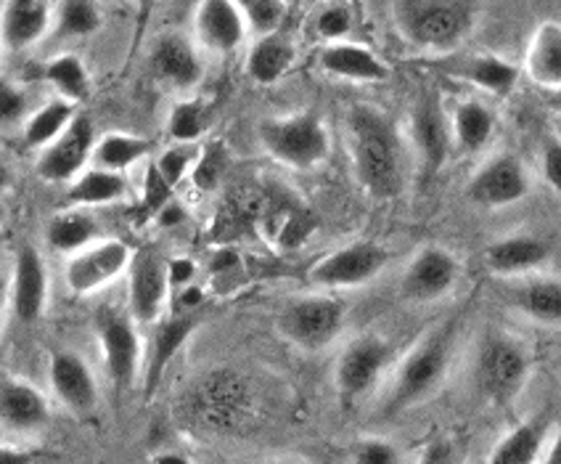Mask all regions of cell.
Here are the masks:
<instances>
[{
  "label": "cell",
  "mask_w": 561,
  "mask_h": 464,
  "mask_svg": "<svg viewBox=\"0 0 561 464\" xmlns=\"http://www.w3.org/2000/svg\"><path fill=\"white\" fill-rule=\"evenodd\" d=\"M347 149L363 192L374 200H394L405 189V146L398 125L376 106L358 104L347 112Z\"/></svg>",
  "instance_id": "cell-1"
},
{
  "label": "cell",
  "mask_w": 561,
  "mask_h": 464,
  "mask_svg": "<svg viewBox=\"0 0 561 464\" xmlns=\"http://www.w3.org/2000/svg\"><path fill=\"white\" fill-rule=\"evenodd\" d=\"M477 9L469 0H398L392 22L408 46L426 54H450L474 27Z\"/></svg>",
  "instance_id": "cell-2"
},
{
  "label": "cell",
  "mask_w": 561,
  "mask_h": 464,
  "mask_svg": "<svg viewBox=\"0 0 561 464\" xmlns=\"http://www.w3.org/2000/svg\"><path fill=\"white\" fill-rule=\"evenodd\" d=\"M458 321H445L435 332H430L424 340L413 348L411 353L400 361L398 372L392 377L390 396H387V415H400V411L413 409L424 404L432 393L443 385L448 374L453 348H456Z\"/></svg>",
  "instance_id": "cell-3"
},
{
  "label": "cell",
  "mask_w": 561,
  "mask_h": 464,
  "mask_svg": "<svg viewBox=\"0 0 561 464\" xmlns=\"http://www.w3.org/2000/svg\"><path fill=\"white\" fill-rule=\"evenodd\" d=\"M191 422L204 430L231 432L244 428L254 411V391L244 374L215 369L199 377L183 398Z\"/></svg>",
  "instance_id": "cell-4"
},
{
  "label": "cell",
  "mask_w": 561,
  "mask_h": 464,
  "mask_svg": "<svg viewBox=\"0 0 561 464\" xmlns=\"http://www.w3.org/2000/svg\"><path fill=\"white\" fill-rule=\"evenodd\" d=\"M257 136L267 155L291 170L318 168L331 151L329 128L316 112L267 117L260 123Z\"/></svg>",
  "instance_id": "cell-5"
},
{
  "label": "cell",
  "mask_w": 561,
  "mask_h": 464,
  "mask_svg": "<svg viewBox=\"0 0 561 464\" xmlns=\"http://www.w3.org/2000/svg\"><path fill=\"white\" fill-rule=\"evenodd\" d=\"M530 374V359L519 342L508 335H488L477 348L474 383L490 404L508 406L519 396Z\"/></svg>",
  "instance_id": "cell-6"
},
{
  "label": "cell",
  "mask_w": 561,
  "mask_h": 464,
  "mask_svg": "<svg viewBox=\"0 0 561 464\" xmlns=\"http://www.w3.org/2000/svg\"><path fill=\"white\" fill-rule=\"evenodd\" d=\"M93 329L114 391H130L144 369V342H140L138 324L127 310L104 305L95 310Z\"/></svg>",
  "instance_id": "cell-7"
},
{
  "label": "cell",
  "mask_w": 561,
  "mask_h": 464,
  "mask_svg": "<svg viewBox=\"0 0 561 464\" xmlns=\"http://www.w3.org/2000/svg\"><path fill=\"white\" fill-rule=\"evenodd\" d=\"M344 327V305L331 295H305L286 303L278 314V332L299 351H323Z\"/></svg>",
  "instance_id": "cell-8"
},
{
  "label": "cell",
  "mask_w": 561,
  "mask_h": 464,
  "mask_svg": "<svg viewBox=\"0 0 561 464\" xmlns=\"http://www.w3.org/2000/svg\"><path fill=\"white\" fill-rule=\"evenodd\" d=\"M394 348L381 335H360L340 353L334 366L336 396L344 406L360 404L392 364Z\"/></svg>",
  "instance_id": "cell-9"
},
{
  "label": "cell",
  "mask_w": 561,
  "mask_h": 464,
  "mask_svg": "<svg viewBox=\"0 0 561 464\" xmlns=\"http://www.w3.org/2000/svg\"><path fill=\"white\" fill-rule=\"evenodd\" d=\"M387 265V250L376 241H350L312 263L308 279L318 290H353L374 282Z\"/></svg>",
  "instance_id": "cell-10"
},
{
  "label": "cell",
  "mask_w": 561,
  "mask_h": 464,
  "mask_svg": "<svg viewBox=\"0 0 561 464\" xmlns=\"http://www.w3.org/2000/svg\"><path fill=\"white\" fill-rule=\"evenodd\" d=\"M168 258L157 250H136L127 265V314L136 324H157L164 319L170 301Z\"/></svg>",
  "instance_id": "cell-11"
},
{
  "label": "cell",
  "mask_w": 561,
  "mask_h": 464,
  "mask_svg": "<svg viewBox=\"0 0 561 464\" xmlns=\"http://www.w3.org/2000/svg\"><path fill=\"white\" fill-rule=\"evenodd\" d=\"M133 250L125 245L123 239H101L88 250L78 252L67 260V269H64V279H67V287L72 295H93V292L110 287L112 282H117L123 273H127L130 265Z\"/></svg>",
  "instance_id": "cell-12"
},
{
  "label": "cell",
  "mask_w": 561,
  "mask_h": 464,
  "mask_svg": "<svg viewBox=\"0 0 561 464\" xmlns=\"http://www.w3.org/2000/svg\"><path fill=\"white\" fill-rule=\"evenodd\" d=\"M95 128L88 114H78L61 138L41 151L35 170L46 183H72L82 170L91 168Z\"/></svg>",
  "instance_id": "cell-13"
},
{
  "label": "cell",
  "mask_w": 561,
  "mask_h": 464,
  "mask_svg": "<svg viewBox=\"0 0 561 464\" xmlns=\"http://www.w3.org/2000/svg\"><path fill=\"white\" fill-rule=\"evenodd\" d=\"M461 279V263L445 247H424L411 263L405 265L403 279H400V292L405 301L413 303H435L456 287Z\"/></svg>",
  "instance_id": "cell-14"
},
{
  "label": "cell",
  "mask_w": 561,
  "mask_h": 464,
  "mask_svg": "<svg viewBox=\"0 0 561 464\" xmlns=\"http://www.w3.org/2000/svg\"><path fill=\"white\" fill-rule=\"evenodd\" d=\"M530 192V178L525 165L514 155H499L488 160L469 178L467 196L474 205L501 210L522 202Z\"/></svg>",
  "instance_id": "cell-15"
},
{
  "label": "cell",
  "mask_w": 561,
  "mask_h": 464,
  "mask_svg": "<svg viewBox=\"0 0 561 464\" xmlns=\"http://www.w3.org/2000/svg\"><path fill=\"white\" fill-rule=\"evenodd\" d=\"M411 125L413 144H416L419 149L421 165H424V170L430 176L439 173L453 151V131L450 117L445 114L435 91L421 93L416 106H413L411 112Z\"/></svg>",
  "instance_id": "cell-16"
},
{
  "label": "cell",
  "mask_w": 561,
  "mask_h": 464,
  "mask_svg": "<svg viewBox=\"0 0 561 464\" xmlns=\"http://www.w3.org/2000/svg\"><path fill=\"white\" fill-rule=\"evenodd\" d=\"M247 22L241 3L231 0H204L194 9V41L196 48L209 54H233L247 41Z\"/></svg>",
  "instance_id": "cell-17"
},
{
  "label": "cell",
  "mask_w": 561,
  "mask_h": 464,
  "mask_svg": "<svg viewBox=\"0 0 561 464\" xmlns=\"http://www.w3.org/2000/svg\"><path fill=\"white\" fill-rule=\"evenodd\" d=\"M48 380L54 387V396L72 415L88 417L99 406V383H95L93 369L75 351H56L50 355Z\"/></svg>",
  "instance_id": "cell-18"
},
{
  "label": "cell",
  "mask_w": 561,
  "mask_h": 464,
  "mask_svg": "<svg viewBox=\"0 0 561 464\" xmlns=\"http://www.w3.org/2000/svg\"><path fill=\"white\" fill-rule=\"evenodd\" d=\"M149 65L157 80L168 82L178 91H188L204 78L199 48L181 33L159 35L149 50Z\"/></svg>",
  "instance_id": "cell-19"
},
{
  "label": "cell",
  "mask_w": 561,
  "mask_h": 464,
  "mask_svg": "<svg viewBox=\"0 0 561 464\" xmlns=\"http://www.w3.org/2000/svg\"><path fill=\"white\" fill-rule=\"evenodd\" d=\"M48 303V271L35 247H22L11 276V310L19 321L35 324Z\"/></svg>",
  "instance_id": "cell-20"
},
{
  "label": "cell",
  "mask_w": 561,
  "mask_h": 464,
  "mask_svg": "<svg viewBox=\"0 0 561 464\" xmlns=\"http://www.w3.org/2000/svg\"><path fill=\"white\" fill-rule=\"evenodd\" d=\"M50 419L48 398L27 380L0 374V428L11 432L43 430Z\"/></svg>",
  "instance_id": "cell-21"
},
{
  "label": "cell",
  "mask_w": 561,
  "mask_h": 464,
  "mask_svg": "<svg viewBox=\"0 0 561 464\" xmlns=\"http://www.w3.org/2000/svg\"><path fill=\"white\" fill-rule=\"evenodd\" d=\"M54 30V3L9 0L0 5V46L27 50Z\"/></svg>",
  "instance_id": "cell-22"
},
{
  "label": "cell",
  "mask_w": 561,
  "mask_h": 464,
  "mask_svg": "<svg viewBox=\"0 0 561 464\" xmlns=\"http://www.w3.org/2000/svg\"><path fill=\"white\" fill-rule=\"evenodd\" d=\"M318 67L329 78L347 82H385L390 78V67L385 65V59L374 54L371 48L353 41L323 46L321 54H318Z\"/></svg>",
  "instance_id": "cell-23"
},
{
  "label": "cell",
  "mask_w": 561,
  "mask_h": 464,
  "mask_svg": "<svg viewBox=\"0 0 561 464\" xmlns=\"http://www.w3.org/2000/svg\"><path fill=\"white\" fill-rule=\"evenodd\" d=\"M196 327H199L196 314H175L157 321L154 335H151L149 359H146V387H149V393L159 385L162 374L168 372L170 361L191 340Z\"/></svg>",
  "instance_id": "cell-24"
},
{
  "label": "cell",
  "mask_w": 561,
  "mask_h": 464,
  "mask_svg": "<svg viewBox=\"0 0 561 464\" xmlns=\"http://www.w3.org/2000/svg\"><path fill=\"white\" fill-rule=\"evenodd\" d=\"M101 220L95 218L93 210L69 207L56 213L48 220L46 241L54 252L59 256H78V252L88 250V247L101 241Z\"/></svg>",
  "instance_id": "cell-25"
},
{
  "label": "cell",
  "mask_w": 561,
  "mask_h": 464,
  "mask_svg": "<svg viewBox=\"0 0 561 464\" xmlns=\"http://www.w3.org/2000/svg\"><path fill=\"white\" fill-rule=\"evenodd\" d=\"M548 260V245L535 237H506L488 245L484 263L499 276H519L538 271Z\"/></svg>",
  "instance_id": "cell-26"
},
{
  "label": "cell",
  "mask_w": 561,
  "mask_h": 464,
  "mask_svg": "<svg viewBox=\"0 0 561 464\" xmlns=\"http://www.w3.org/2000/svg\"><path fill=\"white\" fill-rule=\"evenodd\" d=\"M525 65L540 91H561V24L546 22L535 30Z\"/></svg>",
  "instance_id": "cell-27"
},
{
  "label": "cell",
  "mask_w": 561,
  "mask_h": 464,
  "mask_svg": "<svg viewBox=\"0 0 561 464\" xmlns=\"http://www.w3.org/2000/svg\"><path fill=\"white\" fill-rule=\"evenodd\" d=\"M127 192H130V181L127 176L110 173V170L101 168H85L82 173L69 183L67 189V202L72 207L93 210V207H106L123 202Z\"/></svg>",
  "instance_id": "cell-28"
},
{
  "label": "cell",
  "mask_w": 561,
  "mask_h": 464,
  "mask_svg": "<svg viewBox=\"0 0 561 464\" xmlns=\"http://www.w3.org/2000/svg\"><path fill=\"white\" fill-rule=\"evenodd\" d=\"M495 128H499L495 112L477 99L461 101L450 117L453 146H458L467 155H474V151L484 149V146L493 142Z\"/></svg>",
  "instance_id": "cell-29"
},
{
  "label": "cell",
  "mask_w": 561,
  "mask_h": 464,
  "mask_svg": "<svg viewBox=\"0 0 561 464\" xmlns=\"http://www.w3.org/2000/svg\"><path fill=\"white\" fill-rule=\"evenodd\" d=\"M297 59L295 43L284 35L260 37L252 43L250 54H247V75L257 82V86H276V82L289 72Z\"/></svg>",
  "instance_id": "cell-30"
},
{
  "label": "cell",
  "mask_w": 561,
  "mask_h": 464,
  "mask_svg": "<svg viewBox=\"0 0 561 464\" xmlns=\"http://www.w3.org/2000/svg\"><path fill=\"white\" fill-rule=\"evenodd\" d=\"M546 419H527L501 438L488 464H538L546 451Z\"/></svg>",
  "instance_id": "cell-31"
},
{
  "label": "cell",
  "mask_w": 561,
  "mask_h": 464,
  "mask_svg": "<svg viewBox=\"0 0 561 464\" xmlns=\"http://www.w3.org/2000/svg\"><path fill=\"white\" fill-rule=\"evenodd\" d=\"M151 151V144L146 138L130 136V133H104L101 138H95L91 165L93 168L110 170V173L125 176L127 170L136 168L140 160H146Z\"/></svg>",
  "instance_id": "cell-32"
},
{
  "label": "cell",
  "mask_w": 561,
  "mask_h": 464,
  "mask_svg": "<svg viewBox=\"0 0 561 464\" xmlns=\"http://www.w3.org/2000/svg\"><path fill=\"white\" fill-rule=\"evenodd\" d=\"M78 114H80L78 106L69 104V101L64 99L46 101V104H43L41 110L32 112L27 123H24V144L37 151L48 149L56 138H61L64 133H67V128L75 123Z\"/></svg>",
  "instance_id": "cell-33"
},
{
  "label": "cell",
  "mask_w": 561,
  "mask_h": 464,
  "mask_svg": "<svg viewBox=\"0 0 561 464\" xmlns=\"http://www.w3.org/2000/svg\"><path fill=\"white\" fill-rule=\"evenodd\" d=\"M43 80L48 82L56 91V99L69 101V104H82L91 97V75H88L85 65H82L80 56L75 54H61L46 61L41 69Z\"/></svg>",
  "instance_id": "cell-34"
},
{
  "label": "cell",
  "mask_w": 561,
  "mask_h": 464,
  "mask_svg": "<svg viewBox=\"0 0 561 464\" xmlns=\"http://www.w3.org/2000/svg\"><path fill=\"white\" fill-rule=\"evenodd\" d=\"M461 78L482 88V91L493 93V97H508L519 82V67L501 59V56L484 54L467 61V67L461 69Z\"/></svg>",
  "instance_id": "cell-35"
},
{
  "label": "cell",
  "mask_w": 561,
  "mask_h": 464,
  "mask_svg": "<svg viewBox=\"0 0 561 464\" xmlns=\"http://www.w3.org/2000/svg\"><path fill=\"white\" fill-rule=\"evenodd\" d=\"M104 24V11L93 0H64L54 5V35L64 41L91 37Z\"/></svg>",
  "instance_id": "cell-36"
},
{
  "label": "cell",
  "mask_w": 561,
  "mask_h": 464,
  "mask_svg": "<svg viewBox=\"0 0 561 464\" xmlns=\"http://www.w3.org/2000/svg\"><path fill=\"white\" fill-rule=\"evenodd\" d=\"M516 308L533 321L561 324V282L557 279H535L514 292Z\"/></svg>",
  "instance_id": "cell-37"
},
{
  "label": "cell",
  "mask_w": 561,
  "mask_h": 464,
  "mask_svg": "<svg viewBox=\"0 0 561 464\" xmlns=\"http://www.w3.org/2000/svg\"><path fill=\"white\" fill-rule=\"evenodd\" d=\"M209 125V110L199 99L181 101V104L172 106L168 117V133L175 142V146H191L204 136Z\"/></svg>",
  "instance_id": "cell-38"
},
{
  "label": "cell",
  "mask_w": 561,
  "mask_h": 464,
  "mask_svg": "<svg viewBox=\"0 0 561 464\" xmlns=\"http://www.w3.org/2000/svg\"><path fill=\"white\" fill-rule=\"evenodd\" d=\"M241 14H244L247 33L254 35V41H260V37L280 33L289 5L284 0H247V3H241Z\"/></svg>",
  "instance_id": "cell-39"
},
{
  "label": "cell",
  "mask_w": 561,
  "mask_h": 464,
  "mask_svg": "<svg viewBox=\"0 0 561 464\" xmlns=\"http://www.w3.org/2000/svg\"><path fill=\"white\" fill-rule=\"evenodd\" d=\"M350 33H353V11H350V5L329 3L316 14V35L321 37L323 46L350 41Z\"/></svg>",
  "instance_id": "cell-40"
},
{
  "label": "cell",
  "mask_w": 561,
  "mask_h": 464,
  "mask_svg": "<svg viewBox=\"0 0 561 464\" xmlns=\"http://www.w3.org/2000/svg\"><path fill=\"white\" fill-rule=\"evenodd\" d=\"M30 97L22 86L11 78H0V128L27 123Z\"/></svg>",
  "instance_id": "cell-41"
},
{
  "label": "cell",
  "mask_w": 561,
  "mask_h": 464,
  "mask_svg": "<svg viewBox=\"0 0 561 464\" xmlns=\"http://www.w3.org/2000/svg\"><path fill=\"white\" fill-rule=\"evenodd\" d=\"M350 464H403V454L387 438H363L353 449Z\"/></svg>",
  "instance_id": "cell-42"
},
{
  "label": "cell",
  "mask_w": 561,
  "mask_h": 464,
  "mask_svg": "<svg viewBox=\"0 0 561 464\" xmlns=\"http://www.w3.org/2000/svg\"><path fill=\"white\" fill-rule=\"evenodd\" d=\"M191 157H194L191 146H172V149L162 151V157H159L154 165V173L159 176V181L168 189L181 183L191 168Z\"/></svg>",
  "instance_id": "cell-43"
},
{
  "label": "cell",
  "mask_w": 561,
  "mask_h": 464,
  "mask_svg": "<svg viewBox=\"0 0 561 464\" xmlns=\"http://www.w3.org/2000/svg\"><path fill=\"white\" fill-rule=\"evenodd\" d=\"M540 170L553 192L561 194V138H548L540 155Z\"/></svg>",
  "instance_id": "cell-44"
},
{
  "label": "cell",
  "mask_w": 561,
  "mask_h": 464,
  "mask_svg": "<svg viewBox=\"0 0 561 464\" xmlns=\"http://www.w3.org/2000/svg\"><path fill=\"white\" fill-rule=\"evenodd\" d=\"M419 464H461V462H458L456 446H453L450 441H445V438H437V441H432L430 446L421 451Z\"/></svg>",
  "instance_id": "cell-45"
},
{
  "label": "cell",
  "mask_w": 561,
  "mask_h": 464,
  "mask_svg": "<svg viewBox=\"0 0 561 464\" xmlns=\"http://www.w3.org/2000/svg\"><path fill=\"white\" fill-rule=\"evenodd\" d=\"M194 263L186 258L178 260H168V276H170V287H188V282L194 279Z\"/></svg>",
  "instance_id": "cell-46"
},
{
  "label": "cell",
  "mask_w": 561,
  "mask_h": 464,
  "mask_svg": "<svg viewBox=\"0 0 561 464\" xmlns=\"http://www.w3.org/2000/svg\"><path fill=\"white\" fill-rule=\"evenodd\" d=\"M0 464H35V454L14 446H0Z\"/></svg>",
  "instance_id": "cell-47"
},
{
  "label": "cell",
  "mask_w": 561,
  "mask_h": 464,
  "mask_svg": "<svg viewBox=\"0 0 561 464\" xmlns=\"http://www.w3.org/2000/svg\"><path fill=\"white\" fill-rule=\"evenodd\" d=\"M538 464H561V432L551 441V446L543 451Z\"/></svg>",
  "instance_id": "cell-48"
},
{
  "label": "cell",
  "mask_w": 561,
  "mask_h": 464,
  "mask_svg": "<svg viewBox=\"0 0 561 464\" xmlns=\"http://www.w3.org/2000/svg\"><path fill=\"white\" fill-rule=\"evenodd\" d=\"M151 464H191V460L178 451H162V454L151 456Z\"/></svg>",
  "instance_id": "cell-49"
},
{
  "label": "cell",
  "mask_w": 561,
  "mask_h": 464,
  "mask_svg": "<svg viewBox=\"0 0 561 464\" xmlns=\"http://www.w3.org/2000/svg\"><path fill=\"white\" fill-rule=\"evenodd\" d=\"M9 186H11V173H9V168L0 162V194H3Z\"/></svg>",
  "instance_id": "cell-50"
},
{
  "label": "cell",
  "mask_w": 561,
  "mask_h": 464,
  "mask_svg": "<svg viewBox=\"0 0 561 464\" xmlns=\"http://www.w3.org/2000/svg\"><path fill=\"white\" fill-rule=\"evenodd\" d=\"M543 97H546V101H548V106H551V110H557V112L561 114V91L543 93Z\"/></svg>",
  "instance_id": "cell-51"
},
{
  "label": "cell",
  "mask_w": 561,
  "mask_h": 464,
  "mask_svg": "<svg viewBox=\"0 0 561 464\" xmlns=\"http://www.w3.org/2000/svg\"><path fill=\"white\" fill-rule=\"evenodd\" d=\"M5 220V207H3V202H0V224H3Z\"/></svg>",
  "instance_id": "cell-52"
},
{
  "label": "cell",
  "mask_w": 561,
  "mask_h": 464,
  "mask_svg": "<svg viewBox=\"0 0 561 464\" xmlns=\"http://www.w3.org/2000/svg\"><path fill=\"white\" fill-rule=\"evenodd\" d=\"M0 329H3V316H0Z\"/></svg>",
  "instance_id": "cell-53"
},
{
  "label": "cell",
  "mask_w": 561,
  "mask_h": 464,
  "mask_svg": "<svg viewBox=\"0 0 561 464\" xmlns=\"http://www.w3.org/2000/svg\"><path fill=\"white\" fill-rule=\"evenodd\" d=\"M273 464H291V462H273Z\"/></svg>",
  "instance_id": "cell-54"
},
{
  "label": "cell",
  "mask_w": 561,
  "mask_h": 464,
  "mask_svg": "<svg viewBox=\"0 0 561 464\" xmlns=\"http://www.w3.org/2000/svg\"><path fill=\"white\" fill-rule=\"evenodd\" d=\"M0 56H3V46H0Z\"/></svg>",
  "instance_id": "cell-55"
},
{
  "label": "cell",
  "mask_w": 561,
  "mask_h": 464,
  "mask_svg": "<svg viewBox=\"0 0 561 464\" xmlns=\"http://www.w3.org/2000/svg\"><path fill=\"white\" fill-rule=\"evenodd\" d=\"M559 138H561V136H559Z\"/></svg>",
  "instance_id": "cell-56"
}]
</instances>
